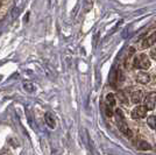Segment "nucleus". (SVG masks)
<instances>
[{
  "instance_id": "obj_10",
  "label": "nucleus",
  "mask_w": 156,
  "mask_h": 155,
  "mask_svg": "<svg viewBox=\"0 0 156 155\" xmlns=\"http://www.w3.org/2000/svg\"><path fill=\"white\" fill-rule=\"evenodd\" d=\"M138 148H139L140 151H150V149H152V146H150L148 142L141 140L138 142Z\"/></svg>"
},
{
  "instance_id": "obj_20",
  "label": "nucleus",
  "mask_w": 156,
  "mask_h": 155,
  "mask_svg": "<svg viewBox=\"0 0 156 155\" xmlns=\"http://www.w3.org/2000/svg\"><path fill=\"white\" fill-rule=\"evenodd\" d=\"M0 5H1V0H0Z\"/></svg>"
},
{
  "instance_id": "obj_13",
  "label": "nucleus",
  "mask_w": 156,
  "mask_h": 155,
  "mask_svg": "<svg viewBox=\"0 0 156 155\" xmlns=\"http://www.w3.org/2000/svg\"><path fill=\"white\" fill-rule=\"evenodd\" d=\"M115 81L119 82V83H122L125 81V76H124V73H122L121 70L116 71V73H115Z\"/></svg>"
},
{
  "instance_id": "obj_15",
  "label": "nucleus",
  "mask_w": 156,
  "mask_h": 155,
  "mask_svg": "<svg viewBox=\"0 0 156 155\" xmlns=\"http://www.w3.org/2000/svg\"><path fill=\"white\" fill-rule=\"evenodd\" d=\"M105 113L107 117H112L113 115V110H112V106H110L108 104H106L105 106Z\"/></svg>"
},
{
  "instance_id": "obj_6",
  "label": "nucleus",
  "mask_w": 156,
  "mask_h": 155,
  "mask_svg": "<svg viewBox=\"0 0 156 155\" xmlns=\"http://www.w3.org/2000/svg\"><path fill=\"white\" fill-rule=\"evenodd\" d=\"M136 81L140 83V84H148L149 81H150V76L146 72H139L138 76H136Z\"/></svg>"
},
{
  "instance_id": "obj_16",
  "label": "nucleus",
  "mask_w": 156,
  "mask_h": 155,
  "mask_svg": "<svg viewBox=\"0 0 156 155\" xmlns=\"http://www.w3.org/2000/svg\"><path fill=\"white\" fill-rule=\"evenodd\" d=\"M91 6H92V0H85V11H90L91 10Z\"/></svg>"
},
{
  "instance_id": "obj_17",
  "label": "nucleus",
  "mask_w": 156,
  "mask_h": 155,
  "mask_svg": "<svg viewBox=\"0 0 156 155\" xmlns=\"http://www.w3.org/2000/svg\"><path fill=\"white\" fill-rule=\"evenodd\" d=\"M18 14H19V8H18V7H14V10L12 11V18L15 19V18L18 16Z\"/></svg>"
},
{
  "instance_id": "obj_8",
  "label": "nucleus",
  "mask_w": 156,
  "mask_h": 155,
  "mask_svg": "<svg viewBox=\"0 0 156 155\" xmlns=\"http://www.w3.org/2000/svg\"><path fill=\"white\" fill-rule=\"evenodd\" d=\"M44 119H45L47 125L50 127V128H55V127H56V121H55V119H54V117H53L51 113H49V112L45 113Z\"/></svg>"
},
{
  "instance_id": "obj_19",
  "label": "nucleus",
  "mask_w": 156,
  "mask_h": 155,
  "mask_svg": "<svg viewBox=\"0 0 156 155\" xmlns=\"http://www.w3.org/2000/svg\"><path fill=\"white\" fill-rule=\"evenodd\" d=\"M1 78H2V76H1V75H0V81H1Z\"/></svg>"
},
{
  "instance_id": "obj_7",
  "label": "nucleus",
  "mask_w": 156,
  "mask_h": 155,
  "mask_svg": "<svg viewBox=\"0 0 156 155\" xmlns=\"http://www.w3.org/2000/svg\"><path fill=\"white\" fill-rule=\"evenodd\" d=\"M142 99H143V92L141 90H135L132 92V101L134 104H139Z\"/></svg>"
},
{
  "instance_id": "obj_14",
  "label": "nucleus",
  "mask_w": 156,
  "mask_h": 155,
  "mask_svg": "<svg viewBox=\"0 0 156 155\" xmlns=\"http://www.w3.org/2000/svg\"><path fill=\"white\" fill-rule=\"evenodd\" d=\"M147 123H148L149 127H152V128L156 129V117H154V115H150V117L148 118Z\"/></svg>"
},
{
  "instance_id": "obj_1",
  "label": "nucleus",
  "mask_w": 156,
  "mask_h": 155,
  "mask_svg": "<svg viewBox=\"0 0 156 155\" xmlns=\"http://www.w3.org/2000/svg\"><path fill=\"white\" fill-rule=\"evenodd\" d=\"M115 121H116V125H118V128L126 135L128 138H132L133 137V133L132 131L129 129L128 125L125 121V117H124V113L120 109H116L115 110Z\"/></svg>"
},
{
  "instance_id": "obj_12",
  "label": "nucleus",
  "mask_w": 156,
  "mask_h": 155,
  "mask_svg": "<svg viewBox=\"0 0 156 155\" xmlns=\"http://www.w3.org/2000/svg\"><path fill=\"white\" fill-rule=\"evenodd\" d=\"M23 89L27 91V92H34L35 90V86L31 82H23Z\"/></svg>"
},
{
  "instance_id": "obj_4",
  "label": "nucleus",
  "mask_w": 156,
  "mask_h": 155,
  "mask_svg": "<svg viewBox=\"0 0 156 155\" xmlns=\"http://www.w3.org/2000/svg\"><path fill=\"white\" fill-rule=\"evenodd\" d=\"M147 111H148V109H147L144 105H143V106H136V107L132 111V118H133V119H142V118L146 117Z\"/></svg>"
},
{
  "instance_id": "obj_9",
  "label": "nucleus",
  "mask_w": 156,
  "mask_h": 155,
  "mask_svg": "<svg viewBox=\"0 0 156 155\" xmlns=\"http://www.w3.org/2000/svg\"><path fill=\"white\" fill-rule=\"evenodd\" d=\"M116 98L119 99V101L122 104V105H128V99H127V96L125 95V92L124 91H118V93H116Z\"/></svg>"
},
{
  "instance_id": "obj_3",
  "label": "nucleus",
  "mask_w": 156,
  "mask_h": 155,
  "mask_svg": "<svg viewBox=\"0 0 156 155\" xmlns=\"http://www.w3.org/2000/svg\"><path fill=\"white\" fill-rule=\"evenodd\" d=\"M143 101H144V106H146L149 111L154 110V109H155V104H156V92H149V93L146 96V98L143 99Z\"/></svg>"
},
{
  "instance_id": "obj_5",
  "label": "nucleus",
  "mask_w": 156,
  "mask_h": 155,
  "mask_svg": "<svg viewBox=\"0 0 156 155\" xmlns=\"http://www.w3.org/2000/svg\"><path fill=\"white\" fill-rule=\"evenodd\" d=\"M156 43V32L150 33L148 36H146L142 41V48H149Z\"/></svg>"
},
{
  "instance_id": "obj_11",
  "label": "nucleus",
  "mask_w": 156,
  "mask_h": 155,
  "mask_svg": "<svg viewBox=\"0 0 156 155\" xmlns=\"http://www.w3.org/2000/svg\"><path fill=\"white\" fill-rule=\"evenodd\" d=\"M115 96H114L113 93H108L107 96H106V104H108L110 106H112L113 107L114 105H115Z\"/></svg>"
},
{
  "instance_id": "obj_2",
  "label": "nucleus",
  "mask_w": 156,
  "mask_h": 155,
  "mask_svg": "<svg viewBox=\"0 0 156 155\" xmlns=\"http://www.w3.org/2000/svg\"><path fill=\"white\" fill-rule=\"evenodd\" d=\"M134 67L138 68V69H142V70H146L150 67V61L147 55L144 54H140V55H136L134 58Z\"/></svg>"
},
{
  "instance_id": "obj_18",
  "label": "nucleus",
  "mask_w": 156,
  "mask_h": 155,
  "mask_svg": "<svg viewBox=\"0 0 156 155\" xmlns=\"http://www.w3.org/2000/svg\"><path fill=\"white\" fill-rule=\"evenodd\" d=\"M150 56L153 57L154 60H156V46H155V48L152 49V51H150Z\"/></svg>"
}]
</instances>
